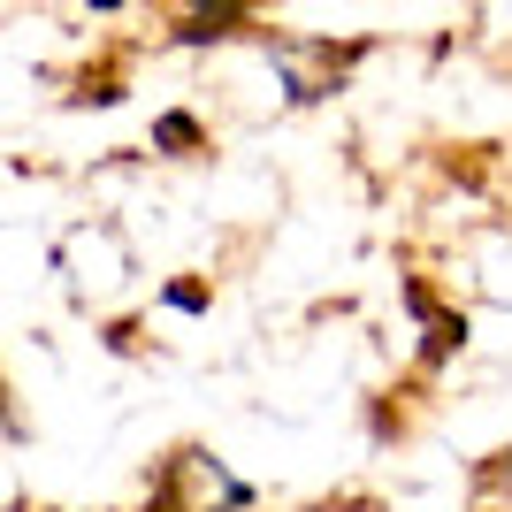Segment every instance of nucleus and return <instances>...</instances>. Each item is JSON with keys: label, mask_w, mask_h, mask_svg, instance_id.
<instances>
[{"label": "nucleus", "mask_w": 512, "mask_h": 512, "mask_svg": "<svg viewBox=\"0 0 512 512\" xmlns=\"http://www.w3.org/2000/svg\"><path fill=\"white\" fill-rule=\"evenodd\" d=\"M85 8H100V16H107V8H130V0H85Z\"/></svg>", "instance_id": "nucleus-1"}]
</instances>
